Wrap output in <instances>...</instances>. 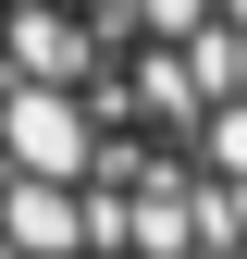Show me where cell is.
I'll list each match as a JSON object with an SVG mask.
<instances>
[{
  "mask_svg": "<svg viewBox=\"0 0 247 259\" xmlns=\"http://www.w3.org/2000/svg\"><path fill=\"white\" fill-rule=\"evenodd\" d=\"M0 259H247V0H0Z\"/></svg>",
  "mask_w": 247,
  "mask_h": 259,
  "instance_id": "6da1fadb",
  "label": "cell"
}]
</instances>
